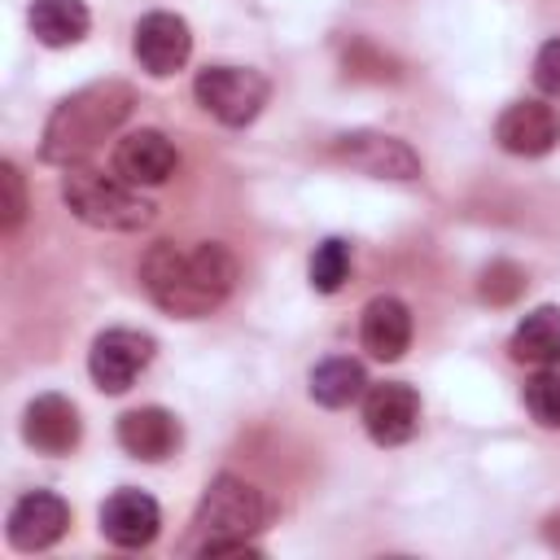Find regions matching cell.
<instances>
[{
    "instance_id": "cell-1",
    "label": "cell",
    "mask_w": 560,
    "mask_h": 560,
    "mask_svg": "<svg viewBox=\"0 0 560 560\" xmlns=\"http://www.w3.org/2000/svg\"><path fill=\"white\" fill-rule=\"evenodd\" d=\"M140 284L175 319H201L219 311L236 284V258L219 241H158L140 258Z\"/></svg>"
},
{
    "instance_id": "cell-2",
    "label": "cell",
    "mask_w": 560,
    "mask_h": 560,
    "mask_svg": "<svg viewBox=\"0 0 560 560\" xmlns=\"http://www.w3.org/2000/svg\"><path fill=\"white\" fill-rule=\"evenodd\" d=\"M131 105H136V92L122 79H101V83L70 92L66 101H57V109L44 122L39 158L52 166L83 162L101 140H109L131 118Z\"/></svg>"
},
{
    "instance_id": "cell-3",
    "label": "cell",
    "mask_w": 560,
    "mask_h": 560,
    "mask_svg": "<svg viewBox=\"0 0 560 560\" xmlns=\"http://www.w3.org/2000/svg\"><path fill=\"white\" fill-rule=\"evenodd\" d=\"M61 201L70 206V214L79 223L101 228V232H140L153 223V206L136 192V184H127L122 175L83 166V162L66 166Z\"/></svg>"
},
{
    "instance_id": "cell-4",
    "label": "cell",
    "mask_w": 560,
    "mask_h": 560,
    "mask_svg": "<svg viewBox=\"0 0 560 560\" xmlns=\"http://www.w3.org/2000/svg\"><path fill=\"white\" fill-rule=\"evenodd\" d=\"M267 521V503L262 494L245 481V477H232V472H219L201 503H197V516H192V542L188 551L201 556L206 547L214 542H232V538H249L254 529H262Z\"/></svg>"
},
{
    "instance_id": "cell-5",
    "label": "cell",
    "mask_w": 560,
    "mask_h": 560,
    "mask_svg": "<svg viewBox=\"0 0 560 560\" xmlns=\"http://www.w3.org/2000/svg\"><path fill=\"white\" fill-rule=\"evenodd\" d=\"M192 92H197V105L210 118H219L223 127H245V122H254L262 114L271 88L249 66H206L197 74Z\"/></svg>"
},
{
    "instance_id": "cell-6",
    "label": "cell",
    "mask_w": 560,
    "mask_h": 560,
    "mask_svg": "<svg viewBox=\"0 0 560 560\" xmlns=\"http://www.w3.org/2000/svg\"><path fill=\"white\" fill-rule=\"evenodd\" d=\"M153 359V337L140 328H105L92 350H88V372L96 381V389L105 394H127L131 381L149 368Z\"/></svg>"
},
{
    "instance_id": "cell-7",
    "label": "cell",
    "mask_w": 560,
    "mask_h": 560,
    "mask_svg": "<svg viewBox=\"0 0 560 560\" xmlns=\"http://www.w3.org/2000/svg\"><path fill=\"white\" fill-rule=\"evenodd\" d=\"M363 429L381 446H402L420 429V394L407 381L368 385V394H363Z\"/></svg>"
},
{
    "instance_id": "cell-8",
    "label": "cell",
    "mask_w": 560,
    "mask_h": 560,
    "mask_svg": "<svg viewBox=\"0 0 560 560\" xmlns=\"http://www.w3.org/2000/svg\"><path fill=\"white\" fill-rule=\"evenodd\" d=\"M131 48H136V61H140L153 79H166V74H175V70L188 61V52H192V31H188V22H184L179 13L153 9V13H144V18L136 22Z\"/></svg>"
},
{
    "instance_id": "cell-9",
    "label": "cell",
    "mask_w": 560,
    "mask_h": 560,
    "mask_svg": "<svg viewBox=\"0 0 560 560\" xmlns=\"http://www.w3.org/2000/svg\"><path fill=\"white\" fill-rule=\"evenodd\" d=\"M494 140L516 158H542L560 144V114L547 101H512L494 122Z\"/></svg>"
},
{
    "instance_id": "cell-10",
    "label": "cell",
    "mask_w": 560,
    "mask_h": 560,
    "mask_svg": "<svg viewBox=\"0 0 560 560\" xmlns=\"http://www.w3.org/2000/svg\"><path fill=\"white\" fill-rule=\"evenodd\" d=\"M175 166H179V153L166 140V131H158V127H140L114 144V175H122L136 188L166 184L175 175Z\"/></svg>"
},
{
    "instance_id": "cell-11",
    "label": "cell",
    "mask_w": 560,
    "mask_h": 560,
    "mask_svg": "<svg viewBox=\"0 0 560 560\" xmlns=\"http://www.w3.org/2000/svg\"><path fill=\"white\" fill-rule=\"evenodd\" d=\"M70 529V503L52 490H31L9 512V542L18 551H44Z\"/></svg>"
},
{
    "instance_id": "cell-12",
    "label": "cell",
    "mask_w": 560,
    "mask_h": 560,
    "mask_svg": "<svg viewBox=\"0 0 560 560\" xmlns=\"http://www.w3.org/2000/svg\"><path fill=\"white\" fill-rule=\"evenodd\" d=\"M332 153L376 179H416L420 175V158L398 140V136H381V131H350L332 144Z\"/></svg>"
},
{
    "instance_id": "cell-13",
    "label": "cell",
    "mask_w": 560,
    "mask_h": 560,
    "mask_svg": "<svg viewBox=\"0 0 560 560\" xmlns=\"http://www.w3.org/2000/svg\"><path fill=\"white\" fill-rule=\"evenodd\" d=\"M22 438L39 455H70L79 446V438H83V424H79L74 402L61 398V394L31 398L26 402V416H22Z\"/></svg>"
},
{
    "instance_id": "cell-14",
    "label": "cell",
    "mask_w": 560,
    "mask_h": 560,
    "mask_svg": "<svg viewBox=\"0 0 560 560\" xmlns=\"http://www.w3.org/2000/svg\"><path fill=\"white\" fill-rule=\"evenodd\" d=\"M179 442H184V429L166 407H136V411L118 416V446L131 459L162 464L179 451Z\"/></svg>"
},
{
    "instance_id": "cell-15",
    "label": "cell",
    "mask_w": 560,
    "mask_h": 560,
    "mask_svg": "<svg viewBox=\"0 0 560 560\" xmlns=\"http://www.w3.org/2000/svg\"><path fill=\"white\" fill-rule=\"evenodd\" d=\"M162 529V508L144 490H114L101 503V534L114 547H149Z\"/></svg>"
},
{
    "instance_id": "cell-16",
    "label": "cell",
    "mask_w": 560,
    "mask_h": 560,
    "mask_svg": "<svg viewBox=\"0 0 560 560\" xmlns=\"http://www.w3.org/2000/svg\"><path fill=\"white\" fill-rule=\"evenodd\" d=\"M359 341H363V350H368L372 359H381V363L402 359L407 346H411V311H407V302L394 298V293L372 298V302L363 306V319H359Z\"/></svg>"
},
{
    "instance_id": "cell-17",
    "label": "cell",
    "mask_w": 560,
    "mask_h": 560,
    "mask_svg": "<svg viewBox=\"0 0 560 560\" xmlns=\"http://www.w3.org/2000/svg\"><path fill=\"white\" fill-rule=\"evenodd\" d=\"M31 35L44 44V48H70L88 35L92 26V13L83 0H31Z\"/></svg>"
},
{
    "instance_id": "cell-18",
    "label": "cell",
    "mask_w": 560,
    "mask_h": 560,
    "mask_svg": "<svg viewBox=\"0 0 560 560\" xmlns=\"http://www.w3.org/2000/svg\"><path fill=\"white\" fill-rule=\"evenodd\" d=\"M512 359L529 363V368H556L560 363V306H538L516 324Z\"/></svg>"
},
{
    "instance_id": "cell-19",
    "label": "cell",
    "mask_w": 560,
    "mask_h": 560,
    "mask_svg": "<svg viewBox=\"0 0 560 560\" xmlns=\"http://www.w3.org/2000/svg\"><path fill=\"white\" fill-rule=\"evenodd\" d=\"M368 394V372L359 359H324L315 372H311V398L319 407H350L354 398Z\"/></svg>"
},
{
    "instance_id": "cell-20",
    "label": "cell",
    "mask_w": 560,
    "mask_h": 560,
    "mask_svg": "<svg viewBox=\"0 0 560 560\" xmlns=\"http://www.w3.org/2000/svg\"><path fill=\"white\" fill-rule=\"evenodd\" d=\"M306 271H311V289H315V293H337V289L350 280V245H346L341 236L319 241Z\"/></svg>"
},
{
    "instance_id": "cell-21",
    "label": "cell",
    "mask_w": 560,
    "mask_h": 560,
    "mask_svg": "<svg viewBox=\"0 0 560 560\" xmlns=\"http://www.w3.org/2000/svg\"><path fill=\"white\" fill-rule=\"evenodd\" d=\"M525 411L542 429H560V372L556 368H542L538 376L525 381Z\"/></svg>"
},
{
    "instance_id": "cell-22",
    "label": "cell",
    "mask_w": 560,
    "mask_h": 560,
    "mask_svg": "<svg viewBox=\"0 0 560 560\" xmlns=\"http://www.w3.org/2000/svg\"><path fill=\"white\" fill-rule=\"evenodd\" d=\"M521 289H525V271H521L516 262H503V258H499V262H490L486 276H481V298L494 302V306L516 302Z\"/></svg>"
},
{
    "instance_id": "cell-23",
    "label": "cell",
    "mask_w": 560,
    "mask_h": 560,
    "mask_svg": "<svg viewBox=\"0 0 560 560\" xmlns=\"http://www.w3.org/2000/svg\"><path fill=\"white\" fill-rule=\"evenodd\" d=\"M0 188H4V214H0V232L13 236L26 219V192H22V175L13 162H0Z\"/></svg>"
},
{
    "instance_id": "cell-24",
    "label": "cell",
    "mask_w": 560,
    "mask_h": 560,
    "mask_svg": "<svg viewBox=\"0 0 560 560\" xmlns=\"http://www.w3.org/2000/svg\"><path fill=\"white\" fill-rule=\"evenodd\" d=\"M534 83H538V92H547V96L560 101V39H547L538 48V57H534Z\"/></svg>"
}]
</instances>
